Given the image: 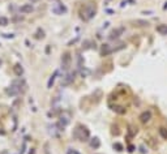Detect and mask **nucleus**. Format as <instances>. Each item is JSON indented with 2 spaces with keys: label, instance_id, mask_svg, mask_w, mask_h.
<instances>
[{
  "label": "nucleus",
  "instance_id": "nucleus-1",
  "mask_svg": "<svg viewBox=\"0 0 167 154\" xmlns=\"http://www.w3.org/2000/svg\"><path fill=\"white\" fill-rule=\"evenodd\" d=\"M80 13H81V19H82L84 21H90V20L95 16L97 8L94 5H86V7H84L82 9H81Z\"/></svg>",
  "mask_w": 167,
  "mask_h": 154
},
{
  "label": "nucleus",
  "instance_id": "nucleus-2",
  "mask_svg": "<svg viewBox=\"0 0 167 154\" xmlns=\"http://www.w3.org/2000/svg\"><path fill=\"white\" fill-rule=\"evenodd\" d=\"M73 136H74V137H76L77 140H80V141H86V140L89 139V131H87L85 127L78 125L77 128L74 129Z\"/></svg>",
  "mask_w": 167,
  "mask_h": 154
},
{
  "label": "nucleus",
  "instance_id": "nucleus-3",
  "mask_svg": "<svg viewBox=\"0 0 167 154\" xmlns=\"http://www.w3.org/2000/svg\"><path fill=\"white\" fill-rule=\"evenodd\" d=\"M21 92V85H20L19 81H15L9 86V89H7V94L8 96H16V94H19Z\"/></svg>",
  "mask_w": 167,
  "mask_h": 154
},
{
  "label": "nucleus",
  "instance_id": "nucleus-4",
  "mask_svg": "<svg viewBox=\"0 0 167 154\" xmlns=\"http://www.w3.org/2000/svg\"><path fill=\"white\" fill-rule=\"evenodd\" d=\"M52 12L55 13V15H63V13L67 12V8H65L63 4L58 3V4H55V5L52 7Z\"/></svg>",
  "mask_w": 167,
  "mask_h": 154
},
{
  "label": "nucleus",
  "instance_id": "nucleus-5",
  "mask_svg": "<svg viewBox=\"0 0 167 154\" xmlns=\"http://www.w3.org/2000/svg\"><path fill=\"white\" fill-rule=\"evenodd\" d=\"M71 55L69 54H64L62 58V67L64 68V69H68L69 65H71Z\"/></svg>",
  "mask_w": 167,
  "mask_h": 154
},
{
  "label": "nucleus",
  "instance_id": "nucleus-6",
  "mask_svg": "<svg viewBox=\"0 0 167 154\" xmlns=\"http://www.w3.org/2000/svg\"><path fill=\"white\" fill-rule=\"evenodd\" d=\"M124 33V28H118L115 29V30H112L111 33H110V35H108V38L110 39H116V38L120 37V34Z\"/></svg>",
  "mask_w": 167,
  "mask_h": 154
},
{
  "label": "nucleus",
  "instance_id": "nucleus-7",
  "mask_svg": "<svg viewBox=\"0 0 167 154\" xmlns=\"http://www.w3.org/2000/svg\"><path fill=\"white\" fill-rule=\"evenodd\" d=\"M150 117H152V112L150 111H144L142 114L140 115V120L142 121V123H148L150 120Z\"/></svg>",
  "mask_w": 167,
  "mask_h": 154
},
{
  "label": "nucleus",
  "instance_id": "nucleus-8",
  "mask_svg": "<svg viewBox=\"0 0 167 154\" xmlns=\"http://www.w3.org/2000/svg\"><path fill=\"white\" fill-rule=\"evenodd\" d=\"M73 78H74V73H73V72H71V73L67 74V76H65V78L62 81V85H64V86H65V85H69V84L73 81Z\"/></svg>",
  "mask_w": 167,
  "mask_h": 154
},
{
  "label": "nucleus",
  "instance_id": "nucleus-9",
  "mask_svg": "<svg viewBox=\"0 0 167 154\" xmlns=\"http://www.w3.org/2000/svg\"><path fill=\"white\" fill-rule=\"evenodd\" d=\"M114 51H112V47L110 46V44H103L102 50H101V54H102L103 56L106 55H110V54H112Z\"/></svg>",
  "mask_w": 167,
  "mask_h": 154
},
{
  "label": "nucleus",
  "instance_id": "nucleus-10",
  "mask_svg": "<svg viewBox=\"0 0 167 154\" xmlns=\"http://www.w3.org/2000/svg\"><path fill=\"white\" fill-rule=\"evenodd\" d=\"M20 12L21 13H31L33 12V5L31 4H25L20 8Z\"/></svg>",
  "mask_w": 167,
  "mask_h": 154
},
{
  "label": "nucleus",
  "instance_id": "nucleus-11",
  "mask_svg": "<svg viewBox=\"0 0 167 154\" xmlns=\"http://www.w3.org/2000/svg\"><path fill=\"white\" fill-rule=\"evenodd\" d=\"M13 72H15L16 76L21 77V76H22V73H24V68L21 67V64H16L15 67H13Z\"/></svg>",
  "mask_w": 167,
  "mask_h": 154
},
{
  "label": "nucleus",
  "instance_id": "nucleus-12",
  "mask_svg": "<svg viewBox=\"0 0 167 154\" xmlns=\"http://www.w3.org/2000/svg\"><path fill=\"white\" fill-rule=\"evenodd\" d=\"M157 31L161 35H167V25L162 24V25H158L157 26Z\"/></svg>",
  "mask_w": 167,
  "mask_h": 154
},
{
  "label": "nucleus",
  "instance_id": "nucleus-13",
  "mask_svg": "<svg viewBox=\"0 0 167 154\" xmlns=\"http://www.w3.org/2000/svg\"><path fill=\"white\" fill-rule=\"evenodd\" d=\"M58 73H59V72H58V71H55V72H54V74H52V76L50 77L48 82H47V88H48V89H51V88H52L54 82H55V78H56V76H58Z\"/></svg>",
  "mask_w": 167,
  "mask_h": 154
},
{
  "label": "nucleus",
  "instance_id": "nucleus-14",
  "mask_svg": "<svg viewBox=\"0 0 167 154\" xmlns=\"http://www.w3.org/2000/svg\"><path fill=\"white\" fill-rule=\"evenodd\" d=\"M99 145H101V142H99V139L98 137H94V139H91V141H90V146L94 149H98Z\"/></svg>",
  "mask_w": 167,
  "mask_h": 154
},
{
  "label": "nucleus",
  "instance_id": "nucleus-15",
  "mask_svg": "<svg viewBox=\"0 0 167 154\" xmlns=\"http://www.w3.org/2000/svg\"><path fill=\"white\" fill-rule=\"evenodd\" d=\"M5 25H8V19L0 17V26H5Z\"/></svg>",
  "mask_w": 167,
  "mask_h": 154
},
{
  "label": "nucleus",
  "instance_id": "nucleus-16",
  "mask_svg": "<svg viewBox=\"0 0 167 154\" xmlns=\"http://www.w3.org/2000/svg\"><path fill=\"white\" fill-rule=\"evenodd\" d=\"M159 133L162 135V137L167 139V129H164V128H161V129H159Z\"/></svg>",
  "mask_w": 167,
  "mask_h": 154
},
{
  "label": "nucleus",
  "instance_id": "nucleus-17",
  "mask_svg": "<svg viewBox=\"0 0 167 154\" xmlns=\"http://www.w3.org/2000/svg\"><path fill=\"white\" fill-rule=\"evenodd\" d=\"M114 111H116V112H119V114H124V112H125V110H124L123 107H115Z\"/></svg>",
  "mask_w": 167,
  "mask_h": 154
},
{
  "label": "nucleus",
  "instance_id": "nucleus-18",
  "mask_svg": "<svg viewBox=\"0 0 167 154\" xmlns=\"http://www.w3.org/2000/svg\"><path fill=\"white\" fill-rule=\"evenodd\" d=\"M67 154H80L77 150H74V149H69L68 151H67Z\"/></svg>",
  "mask_w": 167,
  "mask_h": 154
},
{
  "label": "nucleus",
  "instance_id": "nucleus-19",
  "mask_svg": "<svg viewBox=\"0 0 167 154\" xmlns=\"http://www.w3.org/2000/svg\"><path fill=\"white\" fill-rule=\"evenodd\" d=\"M114 148H116V149H118V150H119V151H120V150H121V149H123V146H121V145H120V144H115V145H114Z\"/></svg>",
  "mask_w": 167,
  "mask_h": 154
},
{
  "label": "nucleus",
  "instance_id": "nucleus-20",
  "mask_svg": "<svg viewBox=\"0 0 167 154\" xmlns=\"http://www.w3.org/2000/svg\"><path fill=\"white\" fill-rule=\"evenodd\" d=\"M128 149H129V150H128V151H133V149H135V146H133V145H131V146H129V148H128Z\"/></svg>",
  "mask_w": 167,
  "mask_h": 154
},
{
  "label": "nucleus",
  "instance_id": "nucleus-21",
  "mask_svg": "<svg viewBox=\"0 0 167 154\" xmlns=\"http://www.w3.org/2000/svg\"><path fill=\"white\" fill-rule=\"evenodd\" d=\"M44 148H46V154H50V153H48V145H46Z\"/></svg>",
  "mask_w": 167,
  "mask_h": 154
},
{
  "label": "nucleus",
  "instance_id": "nucleus-22",
  "mask_svg": "<svg viewBox=\"0 0 167 154\" xmlns=\"http://www.w3.org/2000/svg\"><path fill=\"white\" fill-rule=\"evenodd\" d=\"M31 3H35V1H39V0H30Z\"/></svg>",
  "mask_w": 167,
  "mask_h": 154
}]
</instances>
